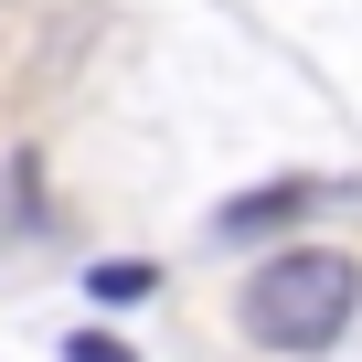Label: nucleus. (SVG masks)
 <instances>
[{"instance_id": "1", "label": "nucleus", "mask_w": 362, "mask_h": 362, "mask_svg": "<svg viewBox=\"0 0 362 362\" xmlns=\"http://www.w3.org/2000/svg\"><path fill=\"white\" fill-rule=\"evenodd\" d=\"M245 330L267 341V351H330L341 330H351V309H362V267L341 256V245H288V256H267L256 277H245Z\"/></svg>"}, {"instance_id": "2", "label": "nucleus", "mask_w": 362, "mask_h": 362, "mask_svg": "<svg viewBox=\"0 0 362 362\" xmlns=\"http://www.w3.org/2000/svg\"><path fill=\"white\" fill-rule=\"evenodd\" d=\"M298 203H309V181H267V192H245V203H224V214H214V235H267V224H277V214H298Z\"/></svg>"}, {"instance_id": "3", "label": "nucleus", "mask_w": 362, "mask_h": 362, "mask_svg": "<svg viewBox=\"0 0 362 362\" xmlns=\"http://www.w3.org/2000/svg\"><path fill=\"white\" fill-rule=\"evenodd\" d=\"M86 288H96V298H149V267H139V256H117V267H96Z\"/></svg>"}, {"instance_id": "4", "label": "nucleus", "mask_w": 362, "mask_h": 362, "mask_svg": "<svg viewBox=\"0 0 362 362\" xmlns=\"http://www.w3.org/2000/svg\"><path fill=\"white\" fill-rule=\"evenodd\" d=\"M64 362H139V351H128L117 330H75V341H64Z\"/></svg>"}]
</instances>
